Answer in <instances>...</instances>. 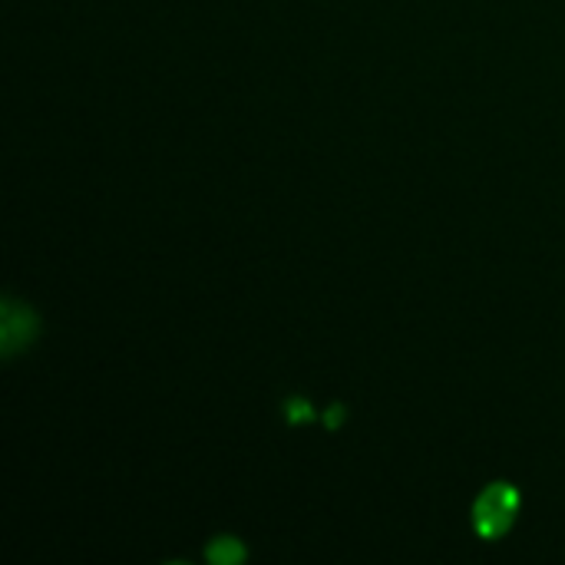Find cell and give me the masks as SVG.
Instances as JSON below:
<instances>
[{
    "instance_id": "obj_1",
    "label": "cell",
    "mask_w": 565,
    "mask_h": 565,
    "mask_svg": "<svg viewBox=\"0 0 565 565\" xmlns=\"http://www.w3.org/2000/svg\"><path fill=\"white\" fill-rule=\"evenodd\" d=\"M516 510H520V493L516 487L510 483H493L483 490V497L477 500L473 507V526L483 540H500L513 520H516Z\"/></svg>"
},
{
    "instance_id": "obj_2",
    "label": "cell",
    "mask_w": 565,
    "mask_h": 565,
    "mask_svg": "<svg viewBox=\"0 0 565 565\" xmlns=\"http://www.w3.org/2000/svg\"><path fill=\"white\" fill-rule=\"evenodd\" d=\"M33 338H36V318H33V311L23 308L20 301L7 298L3 301V315H0V344H3V354L13 358Z\"/></svg>"
},
{
    "instance_id": "obj_3",
    "label": "cell",
    "mask_w": 565,
    "mask_h": 565,
    "mask_svg": "<svg viewBox=\"0 0 565 565\" xmlns=\"http://www.w3.org/2000/svg\"><path fill=\"white\" fill-rule=\"evenodd\" d=\"M205 556H209V563H215V565H235L245 559V550H242V543H238V540H232V536H218V540L205 550Z\"/></svg>"
},
{
    "instance_id": "obj_4",
    "label": "cell",
    "mask_w": 565,
    "mask_h": 565,
    "mask_svg": "<svg viewBox=\"0 0 565 565\" xmlns=\"http://www.w3.org/2000/svg\"><path fill=\"white\" fill-rule=\"evenodd\" d=\"M315 411L305 401H288V420H311Z\"/></svg>"
},
{
    "instance_id": "obj_5",
    "label": "cell",
    "mask_w": 565,
    "mask_h": 565,
    "mask_svg": "<svg viewBox=\"0 0 565 565\" xmlns=\"http://www.w3.org/2000/svg\"><path fill=\"white\" fill-rule=\"evenodd\" d=\"M341 424V407H334L331 414H328V427H338Z\"/></svg>"
}]
</instances>
